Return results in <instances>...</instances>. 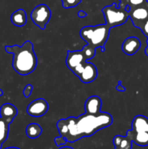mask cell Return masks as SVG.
<instances>
[{"instance_id": "14", "label": "cell", "mask_w": 148, "mask_h": 149, "mask_svg": "<svg viewBox=\"0 0 148 149\" xmlns=\"http://www.w3.org/2000/svg\"><path fill=\"white\" fill-rule=\"evenodd\" d=\"M131 127L133 132H148V119L142 115L136 116L132 121Z\"/></svg>"}, {"instance_id": "19", "label": "cell", "mask_w": 148, "mask_h": 149, "mask_svg": "<svg viewBox=\"0 0 148 149\" xmlns=\"http://www.w3.org/2000/svg\"><path fill=\"white\" fill-rule=\"evenodd\" d=\"M62 5L64 8L68 9L76 7L81 2V0H61Z\"/></svg>"}, {"instance_id": "21", "label": "cell", "mask_w": 148, "mask_h": 149, "mask_svg": "<svg viewBox=\"0 0 148 149\" xmlns=\"http://www.w3.org/2000/svg\"><path fill=\"white\" fill-rule=\"evenodd\" d=\"M119 147L124 149H131L132 141H131L130 138L128 136H126V135L125 137L122 136L121 141H120Z\"/></svg>"}, {"instance_id": "30", "label": "cell", "mask_w": 148, "mask_h": 149, "mask_svg": "<svg viewBox=\"0 0 148 149\" xmlns=\"http://www.w3.org/2000/svg\"><path fill=\"white\" fill-rule=\"evenodd\" d=\"M5 149H19V148H15V147H10V148H5Z\"/></svg>"}, {"instance_id": "16", "label": "cell", "mask_w": 148, "mask_h": 149, "mask_svg": "<svg viewBox=\"0 0 148 149\" xmlns=\"http://www.w3.org/2000/svg\"><path fill=\"white\" fill-rule=\"evenodd\" d=\"M42 129L39 125L36 123H31L26 127V134L30 139H35L41 135Z\"/></svg>"}, {"instance_id": "15", "label": "cell", "mask_w": 148, "mask_h": 149, "mask_svg": "<svg viewBox=\"0 0 148 149\" xmlns=\"http://www.w3.org/2000/svg\"><path fill=\"white\" fill-rule=\"evenodd\" d=\"M10 19H11L12 23L17 27H22V26H25L27 22L26 13L23 9H19V10L15 11L11 15Z\"/></svg>"}, {"instance_id": "4", "label": "cell", "mask_w": 148, "mask_h": 149, "mask_svg": "<svg viewBox=\"0 0 148 149\" xmlns=\"http://www.w3.org/2000/svg\"><path fill=\"white\" fill-rule=\"evenodd\" d=\"M102 13L105 20V24L110 29L124 24L129 18V11L126 8L117 7L115 3L102 9Z\"/></svg>"}, {"instance_id": "27", "label": "cell", "mask_w": 148, "mask_h": 149, "mask_svg": "<svg viewBox=\"0 0 148 149\" xmlns=\"http://www.w3.org/2000/svg\"><path fill=\"white\" fill-rule=\"evenodd\" d=\"M120 1L119 3V7H122V8H126V6L128 5V1L129 0H118Z\"/></svg>"}, {"instance_id": "8", "label": "cell", "mask_w": 148, "mask_h": 149, "mask_svg": "<svg viewBox=\"0 0 148 149\" xmlns=\"http://www.w3.org/2000/svg\"><path fill=\"white\" fill-rule=\"evenodd\" d=\"M49 109L48 103L43 98H39L32 101L28 106L26 112L33 117H41L47 112Z\"/></svg>"}, {"instance_id": "25", "label": "cell", "mask_w": 148, "mask_h": 149, "mask_svg": "<svg viewBox=\"0 0 148 149\" xmlns=\"http://www.w3.org/2000/svg\"><path fill=\"white\" fill-rule=\"evenodd\" d=\"M121 138L122 136H120V135H116V136L114 137L113 140V143L115 147H119L120 141H121Z\"/></svg>"}, {"instance_id": "11", "label": "cell", "mask_w": 148, "mask_h": 149, "mask_svg": "<svg viewBox=\"0 0 148 149\" xmlns=\"http://www.w3.org/2000/svg\"><path fill=\"white\" fill-rule=\"evenodd\" d=\"M102 100L99 96L93 95L88 97L84 103L85 112L89 114L96 115L101 112Z\"/></svg>"}, {"instance_id": "9", "label": "cell", "mask_w": 148, "mask_h": 149, "mask_svg": "<svg viewBox=\"0 0 148 149\" xmlns=\"http://www.w3.org/2000/svg\"><path fill=\"white\" fill-rule=\"evenodd\" d=\"M97 69L95 65L91 63H86L82 72L79 75L78 78L81 82L89 84L94 81L97 77Z\"/></svg>"}, {"instance_id": "32", "label": "cell", "mask_w": 148, "mask_h": 149, "mask_svg": "<svg viewBox=\"0 0 148 149\" xmlns=\"http://www.w3.org/2000/svg\"><path fill=\"white\" fill-rule=\"evenodd\" d=\"M114 149H124L123 148H120V147H115Z\"/></svg>"}, {"instance_id": "28", "label": "cell", "mask_w": 148, "mask_h": 149, "mask_svg": "<svg viewBox=\"0 0 148 149\" xmlns=\"http://www.w3.org/2000/svg\"><path fill=\"white\" fill-rule=\"evenodd\" d=\"M78 16L79 17H81V18H84V17H85L86 16H87V14L85 13V12L83 11V10H81V11H79L78 13Z\"/></svg>"}, {"instance_id": "1", "label": "cell", "mask_w": 148, "mask_h": 149, "mask_svg": "<svg viewBox=\"0 0 148 149\" xmlns=\"http://www.w3.org/2000/svg\"><path fill=\"white\" fill-rule=\"evenodd\" d=\"M113 117L107 112H100L96 115L86 113L78 117L60 119L57 123L59 135L73 143L84 137H89L96 132L110 126Z\"/></svg>"}, {"instance_id": "22", "label": "cell", "mask_w": 148, "mask_h": 149, "mask_svg": "<svg viewBox=\"0 0 148 149\" xmlns=\"http://www.w3.org/2000/svg\"><path fill=\"white\" fill-rule=\"evenodd\" d=\"M146 1H147V0H129L127 6H129V10H130V9L133 8V7H136L137 6L141 5V4H143Z\"/></svg>"}, {"instance_id": "12", "label": "cell", "mask_w": 148, "mask_h": 149, "mask_svg": "<svg viewBox=\"0 0 148 149\" xmlns=\"http://www.w3.org/2000/svg\"><path fill=\"white\" fill-rule=\"evenodd\" d=\"M17 115V109L11 103H4L0 108V117L10 125Z\"/></svg>"}, {"instance_id": "7", "label": "cell", "mask_w": 148, "mask_h": 149, "mask_svg": "<svg viewBox=\"0 0 148 149\" xmlns=\"http://www.w3.org/2000/svg\"><path fill=\"white\" fill-rule=\"evenodd\" d=\"M129 17L133 26L139 28L148 19V1L129 10Z\"/></svg>"}, {"instance_id": "6", "label": "cell", "mask_w": 148, "mask_h": 149, "mask_svg": "<svg viewBox=\"0 0 148 149\" xmlns=\"http://www.w3.org/2000/svg\"><path fill=\"white\" fill-rule=\"evenodd\" d=\"M52 13L47 5L41 4L36 6L30 13V18L33 23L41 30L46 28L51 18Z\"/></svg>"}, {"instance_id": "13", "label": "cell", "mask_w": 148, "mask_h": 149, "mask_svg": "<svg viewBox=\"0 0 148 149\" xmlns=\"http://www.w3.org/2000/svg\"><path fill=\"white\" fill-rule=\"evenodd\" d=\"M126 136L129 137L132 142L140 146H148V132H133L129 130L126 132Z\"/></svg>"}, {"instance_id": "17", "label": "cell", "mask_w": 148, "mask_h": 149, "mask_svg": "<svg viewBox=\"0 0 148 149\" xmlns=\"http://www.w3.org/2000/svg\"><path fill=\"white\" fill-rule=\"evenodd\" d=\"M9 132V124L0 117V148L3 143L7 140Z\"/></svg>"}, {"instance_id": "29", "label": "cell", "mask_w": 148, "mask_h": 149, "mask_svg": "<svg viewBox=\"0 0 148 149\" xmlns=\"http://www.w3.org/2000/svg\"><path fill=\"white\" fill-rule=\"evenodd\" d=\"M59 149H73V148L69 146H63V147H61V148H59Z\"/></svg>"}, {"instance_id": "24", "label": "cell", "mask_w": 148, "mask_h": 149, "mask_svg": "<svg viewBox=\"0 0 148 149\" xmlns=\"http://www.w3.org/2000/svg\"><path fill=\"white\" fill-rule=\"evenodd\" d=\"M55 143L57 146H60L65 145L67 143V140L65 138L62 136L57 137V138H55Z\"/></svg>"}, {"instance_id": "2", "label": "cell", "mask_w": 148, "mask_h": 149, "mask_svg": "<svg viewBox=\"0 0 148 149\" xmlns=\"http://www.w3.org/2000/svg\"><path fill=\"white\" fill-rule=\"evenodd\" d=\"M5 51L13 55L12 68L18 74L28 75L36 69L37 58L31 42L26 41L22 46H5Z\"/></svg>"}, {"instance_id": "3", "label": "cell", "mask_w": 148, "mask_h": 149, "mask_svg": "<svg viewBox=\"0 0 148 149\" xmlns=\"http://www.w3.org/2000/svg\"><path fill=\"white\" fill-rule=\"evenodd\" d=\"M110 29L106 24L84 26L80 31V36L87 43L91 49L100 47L102 52L104 51V45L107 42Z\"/></svg>"}, {"instance_id": "10", "label": "cell", "mask_w": 148, "mask_h": 149, "mask_svg": "<svg viewBox=\"0 0 148 149\" xmlns=\"http://www.w3.org/2000/svg\"><path fill=\"white\" fill-rule=\"evenodd\" d=\"M141 47V42L137 37L130 36L123 41L121 49L127 55H133Z\"/></svg>"}, {"instance_id": "31", "label": "cell", "mask_w": 148, "mask_h": 149, "mask_svg": "<svg viewBox=\"0 0 148 149\" xmlns=\"http://www.w3.org/2000/svg\"><path fill=\"white\" fill-rule=\"evenodd\" d=\"M3 95V91L1 90H0V96H1Z\"/></svg>"}, {"instance_id": "26", "label": "cell", "mask_w": 148, "mask_h": 149, "mask_svg": "<svg viewBox=\"0 0 148 149\" xmlns=\"http://www.w3.org/2000/svg\"><path fill=\"white\" fill-rule=\"evenodd\" d=\"M115 89L118 92H125L126 91V88L123 86L121 85V81H118V84L115 87Z\"/></svg>"}, {"instance_id": "20", "label": "cell", "mask_w": 148, "mask_h": 149, "mask_svg": "<svg viewBox=\"0 0 148 149\" xmlns=\"http://www.w3.org/2000/svg\"><path fill=\"white\" fill-rule=\"evenodd\" d=\"M138 29H140V30L142 31V33H143V34L145 35V36H146L147 38V46L146 49H145V54H146V55H147L148 56V19L145 22V23H142L141 26H139Z\"/></svg>"}, {"instance_id": "5", "label": "cell", "mask_w": 148, "mask_h": 149, "mask_svg": "<svg viewBox=\"0 0 148 149\" xmlns=\"http://www.w3.org/2000/svg\"><path fill=\"white\" fill-rule=\"evenodd\" d=\"M86 59L84 57L81 50L68 51L65 63L67 67L75 74L76 77H79L82 72L86 63Z\"/></svg>"}, {"instance_id": "18", "label": "cell", "mask_w": 148, "mask_h": 149, "mask_svg": "<svg viewBox=\"0 0 148 149\" xmlns=\"http://www.w3.org/2000/svg\"><path fill=\"white\" fill-rule=\"evenodd\" d=\"M81 51H82L83 54H84V57H85V58L86 59V61H89V60H90V59H91V58H94V55H95V53H96L95 50H94V49H91V48L89 47L87 45L84 46V47L82 48V49H81Z\"/></svg>"}, {"instance_id": "23", "label": "cell", "mask_w": 148, "mask_h": 149, "mask_svg": "<svg viewBox=\"0 0 148 149\" xmlns=\"http://www.w3.org/2000/svg\"><path fill=\"white\" fill-rule=\"evenodd\" d=\"M32 90H33V86L30 84H27V85L25 87L23 93V95H24V97H26V98H28V97H30V94H31L32 93Z\"/></svg>"}]
</instances>
